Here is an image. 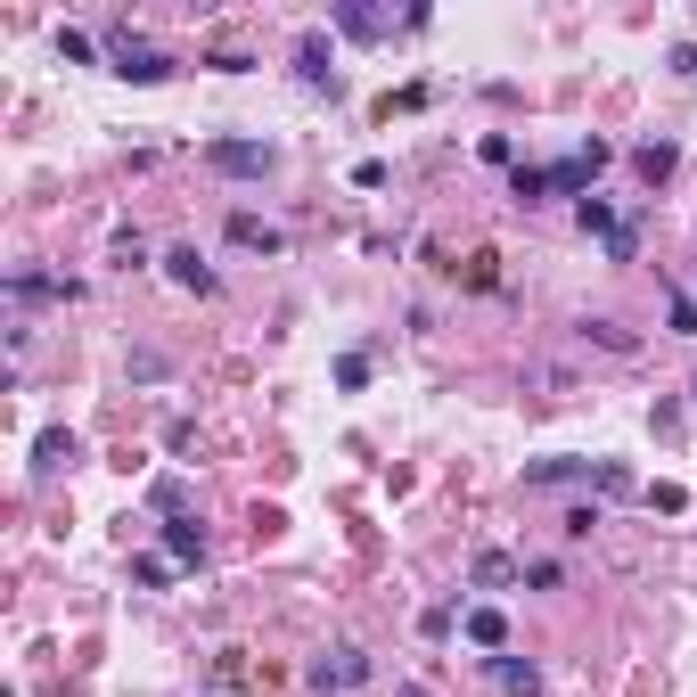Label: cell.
Listing matches in <instances>:
<instances>
[{
	"label": "cell",
	"instance_id": "cell-1",
	"mask_svg": "<svg viewBox=\"0 0 697 697\" xmlns=\"http://www.w3.org/2000/svg\"><path fill=\"white\" fill-rule=\"evenodd\" d=\"M205 164L230 173V181H263L271 164H280V148L271 140H205Z\"/></svg>",
	"mask_w": 697,
	"mask_h": 697
},
{
	"label": "cell",
	"instance_id": "cell-2",
	"mask_svg": "<svg viewBox=\"0 0 697 697\" xmlns=\"http://www.w3.org/2000/svg\"><path fill=\"white\" fill-rule=\"evenodd\" d=\"M108 74H123V82H164V74H173V58H164L156 41H140L132 26H123V33H115V67H108Z\"/></svg>",
	"mask_w": 697,
	"mask_h": 697
},
{
	"label": "cell",
	"instance_id": "cell-3",
	"mask_svg": "<svg viewBox=\"0 0 697 697\" xmlns=\"http://www.w3.org/2000/svg\"><path fill=\"white\" fill-rule=\"evenodd\" d=\"M362 681H370L362 648H329V657H312V689H362Z\"/></svg>",
	"mask_w": 697,
	"mask_h": 697
},
{
	"label": "cell",
	"instance_id": "cell-4",
	"mask_svg": "<svg viewBox=\"0 0 697 697\" xmlns=\"http://www.w3.org/2000/svg\"><path fill=\"white\" fill-rule=\"evenodd\" d=\"M493 689L501 697H542V665L534 657H493Z\"/></svg>",
	"mask_w": 697,
	"mask_h": 697
},
{
	"label": "cell",
	"instance_id": "cell-5",
	"mask_svg": "<svg viewBox=\"0 0 697 697\" xmlns=\"http://www.w3.org/2000/svg\"><path fill=\"white\" fill-rule=\"evenodd\" d=\"M164 271H173V287H189V295H214V287H222L214 271H205L198 246H173V255H164Z\"/></svg>",
	"mask_w": 697,
	"mask_h": 697
},
{
	"label": "cell",
	"instance_id": "cell-6",
	"mask_svg": "<svg viewBox=\"0 0 697 697\" xmlns=\"http://www.w3.org/2000/svg\"><path fill=\"white\" fill-rule=\"evenodd\" d=\"M590 468H599V459H534L525 484H534V493H550V484H590Z\"/></svg>",
	"mask_w": 697,
	"mask_h": 697
},
{
	"label": "cell",
	"instance_id": "cell-7",
	"mask_svg": "<svg viewBox=\"0 0 697 697\" xmlns=\"http://www.w3.org/2000/svg\"><path fill=\"white\" fill-rule=\"evenodd\" d=\"M164 558L173 566H205V534L189 517H164Z\"/></svg>",
	"mask_w": 697,
	"mask_h": 697
},
{
	"label": "cell",
	"instance_id": "cell-8",
	"mask_svg": "<svg viewBox=\"0 0 697 697\" xmlns=\"http://www.w3.org/2000/svg\"><path fill=\"white\" fill-rule=\"evenodd\" d=\"M295 82H312V91L329 82V91H336V74H329V41H321V33L295 41Z\"/></svg>",
	"mask_w": 697,
	"mask_h": 697
},
{
	"label": "cell",
	"instance_id": "cell-9",
	"mask_svg": "<svg viewBox=\"0 0 697 697\" xmlns=\"http://www.w3.org/2000/svg\"><path fill=\"white\" fill-rule=\"evenodd\" d=\"M230 246H246V255H280V230H271V222H255V214H230Z\"/></svg>",
	"mask_w": 697,
	"mask_h": 697
},
{
	"label": "cell",
	"instance_id": "cell-10",
	"mask_svg": "<svg viewBox=\"0 0 697 697\" xmlns=\"http://www.w3.org/2000/svg\"><path fill=\"white\" fill-rule=\"evenodd\" d=\"M67 459H74V435H67V427H41V435H33V476H58Z\"/></svg>",
	"mask_w": 697,
	"mask_h": 697
},
{
	"label": "cell",
	"instance_id": "cell-11",
	"mask_svg": "<svg viewBox=\"0 0 697 697\" xmlns=\"http://www.w3.org/2000/svg\"><path fill=\"white\" fill-rule=\"evenodd\" d=\"M468 583H476V590H509V583H517V558H509V550H476Z\"/></svg>",
	"mask_w": 697,
	"mask_h": 697
},
{
	"label": "cell",
	"instance_id": "cell-12",
	"mask_svg": "<svg viewBox=\"0 0 697 697\" xmlns=\"http://www.w3.org/2000/svg\"><path fill=\"white\" fill-rule=\"evenodd\" d=\"M459 632H468L476 648H501V640H509V616H501V607H468V624H459Z\"/></svg>",
	"mask_w": 697,
	"mask_h": 697
},
{
	"label": "cell",
	"instance_id": "cell-13",
	"mask_svg": "<svg viewBox=\"0 0 697 697\" xmlns=\"http://www.w3.org/2000/svg\"><path fill=\"white\" fill-rule=\"evenodd\" d=\"M336 33H353V41H377V33H386V17H377V9H353V0H345V9H336Z\"/></svg>",
	"mask_w": 697,
	"mask_h": 697
},
{
	"label": "cell",
	"instance_id": "cell-14",
	"mask_svg": "<svg viewBox=\"0 0 697 697\" xmlns=\"http://www.w3.org/2000/svg\"><path fill=\"white\" fill-rule=\"evenodd\" d=\"M509 198H517V205H542V198H550V173H542V164H517V173H509Z\"/></svg>",
	"mask_w": 697,
	"mask_h": 697
},
{
	"label": "cell",
	"instance_id": "cell-15",
	"mask_svg": "<svg viewBox=\"0 0 697 697\" xmlns=\"http://www.w3.org/2000/svg\"><path fill=\"white\" fill-rule=\"evenodd\" d=\"M575 214H583V230H590V239H616V230H624V222H616V205H607V198H583Z\"/></svg>",
	"mask_w": 697,
	"mask_h": 697
},
{
	"label": "cell",
	"instance_id": "cell-16",
	"mask_svg": "<svg viewBox=\"0 0 697 697\" xmlns=\"http://www.w3.org/2000/svg\"><path fill=\"white\" fill-rule=\"evenodd\" d=\"M181 501H189L181 476H156V484H148V509H156V517H181Z\"/></svg>",
	"mask_w": 697,
	"mask_h": 697
},
{
	"label": "cell",
	"instance_id": "cell-17",
	"mask_svg": "<svg viewBox=\"0 0 697 697\" xmlns=\"http://www.w3.org/2000/svg\"><path fill=\"white\" fill-rule=\"evenodd\" d=\"M632 173H640V181H665V173H673V140H648L640 156H632Z\"/></svg>",
	"mask_w": 697,
	"mask_h": 697
},
{
	"label": "cell",
	"instance_id": "cell-18",
	"mask_svg": "<svg viewBox=\"0 0 697 697\" xmlns=\"http://www.w3.org/2000/svg\"><path fill=\"white\" fill-rule=\"evenodd\" d=\"M590 329V345H607V353H632V329H616V321H583Z\"/></svg>",
	"mask_w": 697,
	"mask_h": 697
},
{
	"label": "cell",
	"instance_id": "cell-19",
	"mask_svg": "<svg viewBox=\"0 0 697 697\" xmlns=\"http://www.w3.org/2000/svg\"><path fill=\"white\" fill-rule=\"evenodd\" d=\"M632 255H640V230H632V222H624V230H616V239H607V263H632Z\"/></svg>",
	"mask_w": 697,
	"mask_h": 697
},
{
	"label": "cell",
	"instance_id": "cell-20",
	"mask_svg": "<svg viewBox=\"0 0 697 697\" xmlns=\"http://www.w3.org/2000/svg\"><path fill=\"white\" fill-rule=\"evenodd\" d=\"M132 575H140L148 590H156V583H173V558H132Z\"/></svg>",
	"mask_w": 697,
	"mask_h": 697
},
{
	"label": "cell",
	"instance_id": "cell-21",
	"mask_svg": "<svg viewBox=\"0 0 697 697\" xmlns=\"http://www.w3.org/2000/svg\"><path fill=\"white\" fill-rule=\"evenodd\" d=\"M590 525H599V509H566L558 534H566V542H590Z\"/></svg>",
	"mask_w": 697,
	"mask_h": 697
}]
</instances>
